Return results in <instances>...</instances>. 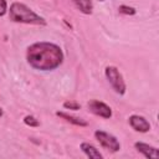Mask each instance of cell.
I'll return each instance as SVG.
<instances>
[{
  "label": "cell",
  "instance_id": "cell-1",
  "mask_svg": "<svg viewBox=\"0 0 159 159\" xmlns=\"http://www.w3.org/2000/svg\"><path fill=\"white\" fill-rule=\"evenodd\" d=\"M27 63L40 71H52L63 61V52L60 46L52 42H35L27 47Z\"/></svg>",
  "mask_w": 159,
  "mask_h": 159
},
{
  "label": "cell",
  "instance_id": "cell-2",
  "mask_svg": "<svg viewBox=\"0 0 159 159\" xmlns=\"http://www.w3.org/2000/svg\"><path fill=\"white\" fill-rule=\"evenodd\" d=\"M9 17L14 22L30 24V25H46V20L37 15L34 10L22 2H12L9 10Z\"/></svg>",
  "mask_w": 159,
  "mask_h": 159
},
{
  "label": "cell",
  "instance_id": "cell-3",
  "mask_svg": "<svg viewBox=\"0 0 159 159\" xmlns=\"http://www.w3.org/2000/svg\"><path fill=\"white\" fill-rule=\"evenodd\" d=\"M104 75H106V78L108 80L109 84L112 86V88L118 94H124L125 93L127 86H125V82L123 80L122 73L119 72V70L117 67H114V66H107L106 70H104Z\"/></svg>",
  "mask_w": 159,
  "mask_h": 159
},
{
  "label": "cell",
  "instance_id": "cell-4",
  "mask_svg": "<svg viewBox=\"0 0 159 159\" xmlns=\"http://www.w3.org/2000/svg\"><path fill=\"white\" fill-rule=\"evenodd\" d=\"M94 137H96L97 142L103 148H106L107 150H109L112 153H116V152H118L120 149V143L113 134H109V133H107L104 130H96L94 132Z\"/></svg>",
  "mask_w": 159,
  "mask_h": 159
},
{
  "label": "cell",
  "instance_id": "cell-5",
  "mask_svg": "<svg viewBox=\"0 0 159 159\" xmlns=\"http://www.w3.org/2000/svg\"><path fill=\"white\" fill-rule=\"evenodd\" d=\"M88 107V111L98 117H102V118H111L112 117V109L109 106H107L106 103L101 102V101H97V99H92L88 102L87 104Z\"/></svg>",
  "mask_w": 159,
  "mask_h": 159
},
{
  "label": "cell",
  "instance_id": "cell-6",
  "mask_svg": "<svg viewBox=\"0 0 159 159\" xmlns=\"http://www.w3.org/2000/svg\"><path fill=\"white\" fill-rule=\"evenodd\" d=\"M130 127L135 130V132H140V133H147L150 129V123L139 114H132L128 119Z\"/></svg>",
  "mask_w": 159,
  "mask_h": 159
},
{
  "label": "cell",
  "instance_id": "cell-7",
  "mask_svg": "<svg viewBox=\"0 0 159 159\" xmlns=\"http://www.w3.org/2000/svg\"><path fill=\"white\" fill-rule=\"evenodd\" d=\"M134 147L145 158H149V159H158L159 158V150H158V148H155L153 145H149V144L143 143V142H137V143H134Z\"/></svg>",
  "mask_w": 159,
  "mask_h": 159
},
{
  "label": "cell",
  "instance_id": "cell-8",
  "mask_svg": "<svg viewBox=\"0 0 159 159\" xmlns=\"http://www.w3.org/2000/svg\"><path fill=\"white\" fill-rule=\"evenodd\" d=\"M80 148H81V150H82L88 158H91V159H102V158H103V155L99 153V150H98L94 145H92L91 143L83 142V143H81Z\"/></svg>",
  "mask_w": 159,
  "mask_h": 159
},
{
  "label": "cell",
  "instance_id": "cell-9",
  "mask_svg": "<svg viewBox=\"0 0 159 159\" xmlns=\"http://www.w3.org/2000/svg\"><path fill=\"white\" fill-rule=\"evenodd\" d=\"M75 6L84 15H91L93 10V2L92 0H72Z\"/></svg>",
  "mask_w": 159,
  "mask_h": 159
},
{
  "label": "cell",
  "instance_id": "cell-10",
  "mask_svg": "<svg viewBox=\"0 0 159 159\" xmlns=\"http://www.w3.org/2000/svg\"><path fill=\"white\" fill-rule=\"evenodd\" d=\"M56 116L66 119L67 122H70V123H72L75 125H78V127H87L88 125V123L86 120H83L82 118H78V117H75V116H70V114H67L65 112H56Z\"/></svg>",
  "mask_w": 159,
  "mask_h": 159
},
{
  "label": "cell",
  "instance_id": "cell-11",
  "mask_svg": "<svg viewBox=\"0 0 159 159\" xmlns=\"http://www.w3.org/2000/svg\"><path fill=\"white\" fill-rule=\"evenodd\" d=\"M118 10H119V12L123 14V15H134V14L137 12L134 7L128 6V5H120V6L118 7Z\"/></svg>",
  "mask_w": 159,
  "mask_h": 159
},
{
  "label": "cell",
  "instance_id": "cell-12",
  "mask_svg": "<svg viewBox=\"0 0 159 159\" xmlns=\"http://www.w3.org/2000/svg\"><path fill=\"white\" fill-rule=\"evenodd\" d=\"M24 123L26 125H30V127H39L40 125V122L34 117V116H26L24 118Z\"/></svg>",
  "mask_w": 159,
  "mask_h": 159
},
{
  "label": "cell",
  "instance_id": "cell-13",
  "mask_svg": "<svg viewBox=\"0 0 159 159\" xmlns=\"http://www.w3.org/2000/svg\"><path fill=\"white\" fill-rule=\"evenodd\" d=\"M63 107L66 109H72V111H78L81 108V104L77 103L76 101H67L63 103Z\"/></svg>",
  "mask_w": 159,
  "mask_h": 159
},
{
  "label": "cell",
  "instance_id": "cell-14",
  "mask_svg": "<svg viewBox=\"0 0 159 159\" xmlns=\"http://www.w3.org/2000/svg\"><path fill=\"white\" fill-rule=\"evenodd\" d=\"M7 12V2L6 0H0V16H4Z\"/></svg>",
  "mask_w": 159,
  "mask_h": 159
},
{
  "label": "cell",
  "instance_id": "cell-15",
  "mask_svg": "<svg viewBox=\"0 0 159 159\" xmlns=\"http://www.w3.org/2000/svg\"><path fill=\"white\" fill-rule=\"evenodd\" d=\"M1 116H2V109L0 108V117H1Z\"/></svg>",
  "mask_w": 159,
  "mask_h": 159
},
{
  "label": "cell",
  "instance_id": "cell-16",
  "mask_svg": "<svg viewBox=\"0 0 159 159\" xmlns=\"http://www.w3.org/2000/svg\"><path fill=\"white\" fill-rule=\"evenodd\" d=\"M99 1H104V0H99Z\"/></svg>",
  "mask_w": 159,
  "mask_h": 159
}]
</instances>
